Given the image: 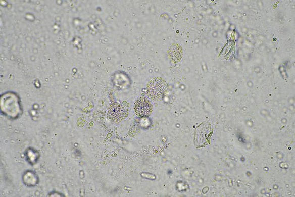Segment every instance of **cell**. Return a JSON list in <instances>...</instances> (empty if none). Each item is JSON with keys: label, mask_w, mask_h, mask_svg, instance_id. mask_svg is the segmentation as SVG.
Here are the masks:
<instances>
[{"label": "cell", "mask_w": 295, "mask_h": 197, "mask_svg": "<svg viewBox=\"0 0 295 197\" xmlns=\"http://www.w3.org/2000/svg\"><path fill=\"white\" fill-rule=\"evenodd\" d=\"M168 56L172 62L177 63L183 57V49L179 44H173L168 51Z\"/></svg>", "instance_id": "obj_5"}, {"label": "cell", "mask_w": 295, "mask_h": 197, "mask_svg": "<svg viewBox=\"0 0 295 197\" xmlns=\"http://www.w3.org/2000/svg\"><path fill=\"white\" fill-rule=\"evenodd\" d=\"M167 90L166 82L161 78H154L147 85V94L153 101H159L164 97Z\"/></svg>", "instance_id": "obj_1"}, {"label": "cell", "mask_w": 295, "mask_h": 197, "mask_svg": "<svg viewBox=\"0 0 295 197\" xmlns=\"http://www.w3.org/2000/svg\"><path fill=\"white\" fill-rule=\"evenodd\" d=\"M128 115V110L123 105L117 103L110 105L108 111V117L111 122L120 123L125 119Z\"/></svg>", "instance_id": "obj_3"}, {"label": "cell", "mask_w": 295, "mask_h": 197, "mask_svg": "<svg viewBox=\"0 0 295 197\" xmlns=\"http://www.w3.org/2000/svg\"><path fill=\"white\" fill-rule=\"evenodd\" d=\"M213 133V128L209 122H206L201 124L195 131V146L203 147L210 144Z\"/></svg>", "instance_id": "obj_2"}, {"label": "cell", "mask_w": 295, "mask_h": 197, "mask_svg": "<svg viewBox=\"0 0 295 197\" xmlns=\"http://www.w3.org/2000/svg\"><path fill=\"white\" fill-rule=\"evenodd\" d=\"M135 110L137 116L141 117L149 116L152 113L153 106L147 98L141 97L135 104Z\"/></svg>", "instance_id": "obj_4"}]
</instances>
